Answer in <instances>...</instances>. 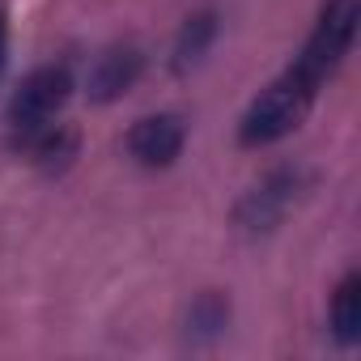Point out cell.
I'll return each instance as SVG.
<instances>
[{
    "label": "cell",
    "instance_id": "5",
    "mask_svg": "<svg viewBox=\"0 0 361 361\" xmlns=\"http://www.w3.org/2000/svg\"><path fill=\"white\" fill-rule=\"evenodd\" d=\"M140 73H145V56L136 47H111L90 68V98L94 102H115L140 81Z\"/></svg>",
    "mask_w": 361,
    "mask_h": 361
},
{
    "label": "cell",
    "instance_id": "2",
    "mask_svg": "<svg viewBox=\"0 0 361 361\" xmlns=\"http://www.w3.org/2000/svg\"><path fill=\"white\" fill-rule=\"evenodd\" d=\"M68 94H73V73L64 64L35 68L18 85V94L9 102V128L18 132V140L30 136V132H39V128H47L60 115V106L68 102Z\"/></svg>",
    "mask_w": 361,
    "mask_h": 361
},
{
    "label": "cell",
    "instance_id": "3",
    "mask_svg": "<svg viewBox=\"0 0 361 361\" xmlns=\"http://www.w3.org/2000/svg\"><path fill=\"white\" fill-rule=\"evenodd\" d=\"M298 192H302V170H272L264 183H255L243 200H238V226L243 230H251V234H264V230H272L285 213H289V204L298 200Z\"/></svg>",
    "mask_w": 361,
    "mask_h": 361
},
{
    "label": "cell",
    "instance_id": "6",
    "mask_svg": "<svg viewBox=\"0 0 361 361\" xmlns=\"http://www.w3.org/2000/svg\"><path fill=\"white\" fill-rule=\"evenodd\" d=\"M213 39H217V13H213V9L192 13V18L183 22V30H178V39H174V73L196 68V64L209 56Z\"/></svg>",
    "mask_w": 361,
    "mask_h": 361
},
{
    "label": "cell",
    "instance_id": "10",
    "mask_svg": "<svg viewBox=\"0 0 361 361\" xmlns=\"http://www.w3.org/2000/svg\"><path fill=\"white\" fill-rule=\"evenodd\" d=\"M9 64V26H5V13H0V73Z\"/></svg>",
    "mask_w": 361,
    "mask_h": 361
},
{
    "label": "cell",
    "instance_id": "9",
    "mask_svg": "<svg viewBox=\"0 0 361 361\" xmlns=\"http://www.w3.org/2000/svg\"><path fill=\"white\" fill-rule=\"evenodd\" d=\"M226 323H230V302H226L221 293H200V298H196V306H192V314H188L192 336L213 340V336H221V331H226Z\"/></svg>",
    "mask_w": 361,
    "mask_h": 361
},
{
    "label": "cell",
    "instance_id": "1",
    "mask_svg": "<svg viewBox=\"0 0 361 361\" xmlns=\"http://www.w3.org/2000/svg\"><path fill=\"white\" fill-rule=\"evenodd\" d=\"M319 90H323V77L293 60V68H285V73L247 106V115H243V123H238V140H243L247 149L285 140V136L310 115Z\"/></svg>",
    "mask_w": 361,
    "mask_h": 361
},
{
    "label": "cell",
    "instance_id": "8",
    "mask_svg": "<svg viewBox=\"0 0 361 361\" xmlns=\"http://www.w3.org/2000/svg\"><path fill=\"white\" fill-rule=\"evenodd\" d=\"M22 145H26V153H30L43 170H64V166L73 161V153H77V136H73L68 128H60V123H47V128L22 136Z\"/></svg>",
    "mask_w": 361,
    "mask_h": 361
},
{
    "label": "cell",
    "instance_id": "4",
    "mask_svg": "<svg viewBox=\"0 0 361 361\" xmlns=\"http://www.w3.org/2000/svg\"><path fill=\"white\" fill-rule=\"evenodd\" d=\"M183 140H188V132H183V119L178 115H145L128 132V153L145 170H166V166L178 161Z\"/></svg>",
    "mask_w": 361,
    "mask_h": 361
},
{
    "label": "cell",
    "instance_id": "7",
    "mask_svg": "<svg viewBox=\"0 0 361 361\" xmlns=\"http://www.w3.org/2000/svg\"><path fill=\"white\" fill-rule=\"evenodd\" d=\"M331 336L340 344L361 340V276L357 272H348L331 293Z\"/></svg>",
    "mask_w": 361,
    "mask_h": 361
}]
</instances>
